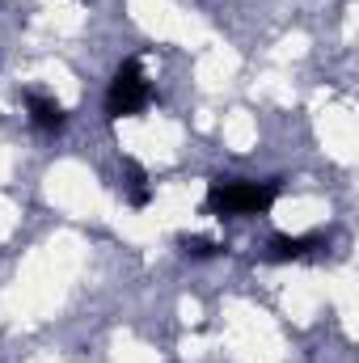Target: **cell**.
I'll list each match as a JSON object with an SVG mask.
<instances>
[{"label":"cell","mask_w":359,"mask_h":363,"mask_svg":"<svg viewBox=\"0 0 359 363\" xmlns=\"http://www.w3.org/2000/svg\"><path fill=\"white\" fill-rule=\"evenodd\" d=\"M279 186L275 182H245V178H216L207 190V207L224 216H258L275 203Z\"/></svg>","instance_id":"1"},{"label":"cell","mask_w":359,"mask_h":363,"mask_svg":"<svg viewBox=\"0 0 359 363\" xmlns=\"http://www.w3.org/2000/svg\"><path fill=\"white\" fill-rule=\"evenodd\" d=\"M148 101H153V85H148L140 60H123L114 81H110V93H106V114L110 118H127V114H140Z\"/></svg>","instance_id":"2"},{"label":"cell","mask_w":359,"mask_h":363,"mask_svg":"<svg viewBox=\"0 0 359 363\" xmlns=\"http://www.w3.org/2000/svg\"><path fill=\"white\" fill-rule=\"evenodd\" d=\"M26 110H30V123L38 131H60L68 123V110L55 97H47V93H26Z\"/></svg>","instance_id":"3"},{"label":"cell","mask_w":359,"mask_h":363,"mask_svg":"<svg viewBox=\"0 0 359 363\" xmlns=\"http://www.w3.org/2000/svg\"><path fill=\"white\" fill-rule=\"evenodd\" d=\"M313 245H317L313 237H275L267 258H270V262H292V258H304Z\"/></svg>","instance_id":"4"},{"label":"cell","mask_w":359,"mask_h":363,"mask_svg":"<svg viewBox=\"0 0 359 363\" xmlns=\"http://www.w3.org/2000/svg\"><path fill=\"white\" fill-rule=\"evenodd\" d=\"M224 245L220 241H211V237H182V254L186 258H216Z\"/></svg>","instance_id":"5"}]
</instances>
